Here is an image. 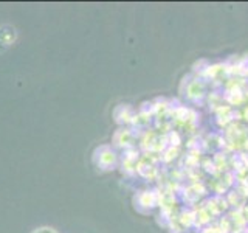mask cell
<instances>
[{
	"label": "cell",
	"instance_id": "cell-1",
	"mask_svg": "<svg viewBox=\"0 0 248 233\" xmlns=\"http://www.w3.org/2000/svg\"><path fill=\"white\" fill-rule=\"evenodd\" d=\"M14 41H16V30L13 27L5 25L0 28V45H2V50L10 47Z\"/></svg>",
	"mask_w": 248,
	"mask_h": 233
},
{
	"label": "cell",
	"instance_id": "cell-2",
	"mask_svg": "<svg viewBox=\"0 0 248 233\" xmlns=\"http://www.w3.org/2000/svg\"><path fill=\"white\" fill-rule=\"evenodd\" d=\"M104 151H106V152H101L99 150L96 151V154H99V157H98V163H99L101 166H107L108 163L113 162V154L108 152V151L106 150V148H104Z\"/></svg>",
	"mask_w": 248,
	"mask_h": 233
},
{
	"label": "cell",
	"instance_id": "cell-3",
	"mask_svg": "<svg viewBox=\"0 0 248 233\" xmlns=\"http://www.w3.org/2000/svg\"><path fill=\"white\" fill-rule=\"evenodd\" d=\"M31 233H58V230H54L53 227H37Z\"/></svg>",
	"mask_w": 248,
	"mask_h": 233
}]
</instances>
